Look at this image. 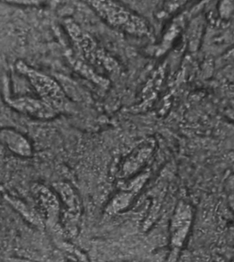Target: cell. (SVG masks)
Returning a JSON list of instances; mask_svg holds the SVG:
<instances>
[{
	"label": "cell",
	"instance_id": "cell-1",
	"mask_svg": "<svg viewBox=\"0 0 234 262\" xmlns=\"http://www.w3.org/2000/svg\"><path fill=\"white\" fill-rule=\"evenodd\" d=\"M9 81L5 79L3 82V95L8 105L17 112L39 119L50 118L54 114L52 107L42 100L20 96L14 97L10 93Z\"/></svg>",
	"mask_w": 234,
	"mask_h": 262
},
{
	"label": "cell",
	"instance_id": "cell-2",
	"mask_svg": "<svg viewBox=\"0 0 234 262\" xmlns=\"http://www.w3.org/2000/svg\"><path fill=\"white\" fill-rule=\"evenodd\" d=\"M15 67L18 73L29 80L43 102L51 106V104L57 101L61 93L56 83L52 79L22 60L16 61Z\"/></svg>",
	"mask_w": 234,
	"mask_h": 262
}]
</instances>
